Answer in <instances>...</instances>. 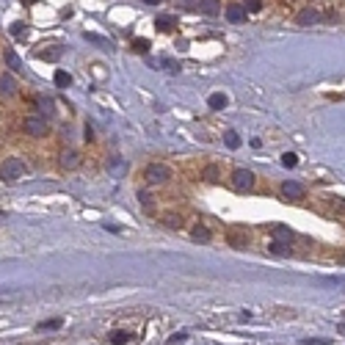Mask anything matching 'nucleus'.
Returning <instances> with one entry per match:
<instances>
[{"instance_id": "f257e3e1", "label": "nucleus", "mask_w": 345, "mask_h": 345, "mask_svg": "<svg viewBox=\"0 0 345 345\" xmlns=\"http://www.w3.org/2000/svg\"><path fill=\"white\" fill-rule=\"evenodd\" d=\"M25 174H28V163L22 157H6L0 163V180L3 183H14V180L25 177Z\"/></svg>"}, {"instance_id": "f03ea898", "label": "nucleus", "mask_w": 345, "mask_h": 345, "mask_svg": "<svg viewBox=\"0 0 345 345\" xmlns=\"http://www.w3.org/2000/svg\"><path fill=\"white\" fill-rule=\"evenodd\" d=\"M171 177H174V171L166 163H149V166L144 168V180H147L149 185H166Z\"/></svg>"}, {"instance_id": "7ed1b4c3", "label": "nucleus", "mask_w": 345, "mask_h": 345, "mask_svg": "<svg viewBox=\"0 0 345 345\" xmlns=\"http://www.w3.org/2000/svg\"><path fill=\"white\" fill-rule=\"evenodd\" d=\"M22 130H25L31 138H42V136L50 133V125H47L44 116H28V119L22 122Z\"/></svg>"}, {"instance_id": "20e7f679", "label": "nucleus", "mask_w": 345, "mask_h": 345, "mask_svg": "<svg viewBox=\"0 0 345 345\" xmlns=\"http://www.w3.org/2000/svg\"><path fill=\"white\" fill-rule=\"evenodd\" d=\"M254 183H257V177H254L251 168H235V171H232V188L235 191H251Z\"/></svg>"}, {"instance_id": "39448f33", "label": "nucleus", "mask_w": 345, "mask_h": 345, "mask_svg": "<svg viewBox=\"0 0 345 345\" xmlns=\"http://www.w3.org/2000/svg\"><path fill=\"white\" fill-rule=\"evenodd\" d=\"M80 166V152L78 149H61L58 155V168L61 171H72V168Z\"/></svg>"}, {"instance_id": "423d86ee", "label": "nucleus", "mask_w": 345, "mask_h": 345, "mask_svg": "<svg viewBox=\"0 0 345 345\" xmlns=\"http://www.w3.org/2000/svg\"><path fill=\"white\" fill-rule=\"evenodd\" d=\"M282 196L288 199V202H298V199L307 196V188H304L298 180H288V183H282Z\"/></svg>"}, {"instance_id": "0eeeda50", "label": "nucleus", "mask_w": 345, "mask_h": 345, "mask_svg": "<svg viewBox=\"0 0 345 345\" xmlns=\"http://www.w3.org/2000/svg\"><path fill=\"white\" fill-rule=\"evenodd\" d=\"M226 243H229L232 249H246L249 246V235L243 226H232L229 232H226Z\"/></svg>"}, {"instance_id": "6e6552de", "label": "nucleus", "mask_w": 345, "mask_h": 345, "mask_svg": "<svg viewBox=\"0 0 345 345\" xmlns=\"http://www.w3.org/2000/svg\"><path fill=\"white\" fill-rule=\"evenodd\" d=\"M17 94V80L14 75H0V97H14Z\"/></svg>"}, {"instance_id": "1a4fd4ad", "label": "nucleus", "mask_w": 345, "mask_h": 345, "mask_svg": "<svg viewBox=\"0 0 345 345\" xmlns=\"http://www.w3.org/2000/svg\"><path fill=\"white\" fill-rule=\"evenodd\" d=\"M226 20H229V22H246V9H243L241 3L226 6Z\"/></svg>"}, {"instance_id": "9d476101", "label": "nucleus", "mask_w": 345, "mask_h": 345, "mask_svg": "<svg viewBox=\"0 0 345 345\" xmlns=\"http://www.w3.org/2000/svg\"><path fill=\"white\" fill-rule=\"evenodd\" d=\"M3 61H6V67H9L11 72H22V58L17 55L14 50H6L3 52Z\"/></svg>"}, {"instance_id": "9b49d317", "label": "nucleus", "mask_w": 345, "mask_h": 345, "mask_svg": "<svg viewBox=\"0 0 345 345\" xmlns=\"http://www.w3.org/2000/svg\"><path fill=\"white\" fill-rule=\"evenodd\" d=\"M199 11L207 17H215L221 11V0H199Z\"/></svg>"}, {"instance_id": "f8f14e48", "label": "nucleus", "mask_w": 345, "mask_h": 345, "mask_svg": "<svg viewBox=\"0 0 345 345\" xmlns=\"http://www.w3.org/2000/svg\"><path fill=\"white\" fill-rule=\"evenodd\" d=\"M191 235H194V241H199V243H210V241H213V232H210L204 224H196L194 229H191Z\"/></svg>"}, {"instance_id": "ddd939ff", "label": "nucleus", "mask_w": 345, "mask_h": 345, "mask_svg": "<svg viewBox=\"0 0 345 345\" xmlns=\"http://www.w3.org/2000/svg\"><path fill=\"white\" fill-rule=\"evenodd\" d=\"M271 235H273V241H284V243H290V241H293V232H290L284 224L271 226Z\"/></svg>"}, {"instance_id": "4468645a", "label": "nucleus", "mask_w": 345, "mask_h": 345, "mask_svg": "<svg viewBox=\"0 0 345 345\" xmlns=\"http://www.w3.org/2000/svg\"><path fill=\"white\" fill-rule=\"evenodd\" d=\"M218 177H221V168L215 166V163H210V166L202 168V180H204V183H218Z\"/></svg>"}, {"instance_id": "2eb2a0df", "label": "nucleus", "mask_w": 345, "mask_h": 345, "mask_svg": "<svg viewBox=\"0 0 345 345\" xmlns=\"http://www.w3.org/2000/svg\"><path fill=\"white\" fill-rule=\"evenodd\" d=\"M61 52H64L61 44H52V47L39 50V58H44V61H58V58H61Z\"/></svg>"}, {"instance_id": "dca6fc26", "label": "nucleus", "mask_w": 345, "mask_h": 345, "mask_svg": "<svg viewBox=\"0 0 345 345\" xmlns=\"http://www.w3.org/2000/svg\"><path fill=\"white\" fill-rule=\"evenodd\" d=\"M268 249H271V254H276V257H290V254H293L290 243H284V241H273Z\"/></svg>"}, {"instance_id": "f3484780", "label": "nucleus", "mask_w": 345, "mask_h": 345, "mask_svg": "<svg viewBox=\"0 0 345 345\" xmlns=\"http://www.w3.org/2000/svg\"><path fill=\"white\" fill-rule=\"evenodd\" d=\"M296 22H298V25H315V22H318V11H312V9H304L301 14L296 17Z\"/></svg>"}, {"instance_id": "a211bd4d", "label": "nucleus", "mask_w": 345, "mask_h": 345, "mask_svg": "<svg viewBox=\"0 0 345 345\" xmlns=\"http://www.w3.org/2000/svg\"><path fill=\"white\" fill-rule=\"evenodd\" d=\"M207 105H210L213 110H224V108H226V94H221V91L210 94V97H207Z\"/></svg>"}, {"instance_id": "6ab92c4d", "label": "nucleus", "mask_w": 345, "mask_h": 345, "mask_svg": "<svg viewBox=\"0 0 345 345\" xmlns=\"http://www.w3.org/2000/svg\"><path fill=\"white\" fill-rule=\"evenodd\" d=\"M155 28L157 31H174V28H177V20H174V17H157L155 20Z\"/></svg>"}, {"instance_id": "aec40b11", "label": "nucleus", "mask_w": 345, "mask_h": 345, "mask_svg": "<svg viewBox=\"0 0 345 345\" xmlns=\"http://www.w3.org/2000/svg\"><path fill=\"white\" fill-rule=\"evenodd\" d=\"M52 80H55V86H58V89H69V86H72V75H69V72H64V69H58V72L52 75Z\"/></svg>"}, {"instance_id": "412c9836", "label": "nucleus", "mask_w": 345, "mask_h": 345, "mask_svg": "<svg viewBox=\"0 0 345 345\" xmlns=\"http://www.w3.org/2000/svg\"><path fill=\"white\" fill-rule=\"evenodd\" d=\"M133 342V331H113L110 334V345H127Z\"/></svg>"}, {"instance_id": "4be33fe9", "label": "nucleus", "mask_w": 345, "mask_h": 345, "mask_svg": "<svg viewBox=\"0 0 345 345\" xmlns=\"http://www.w3.org/2000/svg\"><path fill=\"white\" fill-rule=\"evenodd\" d=\"M64 320L61 318H52V320H42V323L36 326V331H52V329H61Z\"/></svg>"}, {"instance_id": "5701e85b", "label": "nucleus", "mask_w": 345, "mask_h": 345, "mask_svg": "<svg viewBox=\"0 0 345 345\" xmlns=\"http://www.w3.org/2000/svg\"><path fill=\"white\" fill-rule=\"evenodd\" d=\"M224 144H226V147H229V149H238V147H241V136H238L235 130L224 133Z\"/></svg>"}, {"instance_id": "b1692460", "label": "nucleus", "mask_w": 345, "mask_h": 345, "mask_svg": "<svg viewBox=\"0 0 345 345\" xmlns=\"http://www.w3.org/2000/svg\"><path fill=\"white\" fill-rule=\"evenodd\" d=\"M86 42L97 44V47H110V42L105 36H99V33H86Z\"/></svg>"}, {"instance_id": "393cba45", "label": "nucleus", "mask_w": 345, "mask_h": 345, "mask_svg": "<svg viewBox=\"0 0 345 345\" xmlns=\"http://www.w3.org/2000/svg\"><path fill=\"white\" fill-rule=\"evenodd\" d=\"M163 224L171 226V229H180V226H183V218H180V215H174V213H168V215H163Z\"/></svg>"}, {"instance_id": "a878e982", "label": "nucleus", "mask_w": 345, "mask_h": 345, "mask_svg": "<svg viewBox=\"0 0 345 345\" xmlns=\"http://www.w3.org/2000/svg\"><path fill=\"white\" fill-rule=\"evenodd\" d=\"M326 202H329V207L337 210V213H342V210H345V199H340V196H326Z\"/></svg>"}, {"instance_id": "bb28decb", "label": "nucleus", "mask_w": 345, "mask_h": 345, "mask_svg": "<svg viewBox=\"0 0 345 345\" xmlns=\"http://www.w3.org/2000/svg\"><path fill=\"white\" fill-rule=\"evenodd\" d=\"M136 52H149V42L147 39H133V44H130Z\"/></svg>"}, {"instance_id": "cd10ccee", "label": "nucleus", "mask_w": 345, "mask_h": 345, "mask_svg": "<svg viewBox=\"0 0 345 345\" xmlns=\"http://www.w3.org/2000/svg\"><path fill=\"white\" fill-rule=\"evenodd\" d=\"M282 166H288V168H296V166H298V157L293 155V152H284V155H282Z\"/></svg>"}, {"instance_id": "c85d7f7f", "label": "nucleus", "mask_w": 345, "mask_h": 345, "mask_svg": "<svg viewBox=\"0 0 345 345\" xmlns=\"http://www.w3.org/2000/svg\"><path fill=\"white\" fill-rule=\"evenodd\" d=\"M301 345H329V340H320V337H304Z\"/></svg>"}, {"instance_id": "c756f323", "label": "nucleus", "mask_w": 345, "mask_h": 345, "mask_svg": "<svg viewBox=\"0 0 345 345\" xmlns=\"http://www.w3.org/2000/svg\"><path fill=\"white\" fill-rule=\"evenodd\" d=\"M188 340V334H185V331H180V334H171L168 337V345H177V342H185Z\"/></svg>"}, {"instance_id": "7c9ffc66", "label": "nucleus", "mask_w": 345, "mask_h": 345, "mask_svg": "<svg viewBox=\"0 0 345 345\" xmlns=\"http://www.w3.org/2000/svg\"><path fill=\"white\" fill-rule=\"evenodd\" d=\"M138 199H141V204H144L147 210H152V196L147 194V191H141V194H138Z\"/></svg>"}, {"instance_id": "2f4dec72", "label": "nucleus", "mask_w": 345, "mask_h": 345, "mask_svg": "<svg viewBox=\"0 0 345 345\" xmlns=\"http://www.w3.org/2000/svg\"><path fill=\"white\" fill-rule=\"evenodd\" d=\"M28 28L22 25V22H17V25H11V33H14V36H22V33H25Z\"/></svg>"}, {"instance_id": "473e14b6", "label": "nucleus", "mask_w": 345, "mask_h": 345, "mask_svg": "<svg viewBox=\"0 0 345 345\" xmlns=\"http://www.w3.org/2000/svg\"><path fill=\"white\" fill-rule=\"evenodd\" d=\"M39 105H42V108H44V113H52V102H50V99H39Z\"/></svg>"}, {"instance_id": "72a5a7b5", "label": "nucleus", "mask_w": 345, "mask_h": 345, "mask_svg": "<svg viewBox=\"0 0 345 345\" xmlns=\"http://www.w3.org/2000/svg\"><path fill=\"white\" fill-rule=\"evenodd\" d=\"M86 141H94V130H91V125H86V133H83Z\"/></svg>"}, {"instance_id": "f704fd0d", "label": "nucleus", "mask_w": 345, "mask_h": 345, "mask_svg": "<svg viewBox=\"0 0 345 345\" xmlns=\"http://www.w3.org/2000/svg\"><path fill=\"white\" fill-rule=\"evenodd\" d=\"M249 11H260V0H249Z\"/></svg>"}, {"instance_id": "c9c22d12", "label": "nucleus", "mask_w": 345, "mask_h": 345, "mask_svg": "<svg viewBox=\"0 0 345 345\" xmlns=\"http://www.w3.org/2000/svg\"><path fill=\"white\" fill-rule=\"evenodd\" d=\"M337 331H340V334H345V320H342L340 326H337Z\"/></svg>"}, {"instance_id": "e433bc0d", "label": "nucleus", "mask_w": 345, "mask_h": 345, "mask_svg": "<svg viewBox=\"0 0 345 345\" xmlns=\"http://www.w3.org/2000/svg\"><path fill=\"white\" fill-rule=\"evenodd\" d=\"M144 3H147V6H157L160 0H144Z\"/></svg>"}]
</instances>
